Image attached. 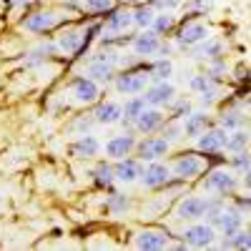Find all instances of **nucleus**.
Returning a JSON list of instances; mask_svg holds the SVG:
<instances>
[{"label": "nucleus", "mask_w": 251, "mask_h": 251, "mask_svg": "<svg viewBox=\"0 0 251 251\" xmlns=\"http://www.w3.org/2000/svg\"><path fill=\"white\" fill-rule=\"evenodd\" d=\"M241 219H244V211H241V208H221V214L216 216L214 226L226 236V234L239 231V228H241Z\"/></svg>", "instance_id": "dca6fc26"}, {"label": "nucleus", "mask_w": 251, "mask_h": 251, "mask_svg": "<svg viewBox=\"0 0 251 251\" xmlns=\"http://www.w3.org/2000/svg\"><path fill=\"white\" fill-rule=\"evenodd\" d=\"M63 3H68V0H63Z\"/></svg>", "instance_id": "09e8293b"}, {"label": "nucleus", "mask_w": 251, "mask_h": 251, "mask_svg": "<svg viewBox=\"0 0 251 251\" xmlns=\"http://www.w3.org/2000/svg\"><path fill=\"white\" fill-rule=\"evenodd\" d=\"M183 3V0H149V5L156 10V13H163V10H174Z\"/></svg>", "instance_id": "a19ab883"}, {"label": "nucleus", "mask_w": 251, "mask_h": 251, "mask_svg": "<svg viewBox=\"0 0 251 251\" xmlns=\"http://www.w3.org/2000/svg\"><path fill=\"white\" fill-rule=\"evenodd\" d=\"M153 18H156V10L149 3H138L136 10H133V25L141 28V30H146V28L153 25Z\"/></svg>", "instance_id": "393cba45"}, {"label": "nucleus", "mask_w": 251, "mask_h": 251, "mask_svg": "<svg viewBox=\"0 0 251 251\" xmlns=\"http://www.w3.org/2000/svg\"><path fill=\"white\" fill-rule=\"evenodd\" d=\"M58 25V13L53 10H35V13H25V18L20 20V28L28 33H46L50 28Z\"/></svg>", "instance_id": "f03ea898"}, {"label": "nucleus", "mask_w": 251, "mask_h": 251, "mask_svg": "<svg viewBox=\"0 0 251 251\" xmlns=\"http://www.w3.org/2000/svg\"><path fill=\"white\" fill-rule=\"evenodd\" d=\"M166 123V116L158 111V108H143L141 116L133 121V128L143 136H151L156 131H161V126Z\"/></svg>", "instance_id": "1a4fd4ad"}, {"label": "nucleus", "mask_w": 251, "mask_h": 251, "mask_svg": "<svg viewBox=\"0 0 251 251\" xmlns=\"http://www.w3.org/2000/svg\"><path fill=\"white\" fill-rule=\"evenodd\" d=\"M214 0H186V10L194 15H203L208 8H211Z\"/></svg>", "instance_id": "ea45409f"}, {"label": "nucleus", "mask_w": 251, "mask_h": 251, "mask_svg": "<svg viewBox=\"0 0 251 251\" xmlns=\"http://www.w3.org/2000/svg\"><path fill=\"white\" fill-rule=\"evenodd\" d=\"M214 203V199H203V196H186L178 206H176V216L183 221H196L201 216H206L208 206Z\"/></svg>", "instance_id": "7ed1b4c3"}, {"label": "nucleus", "mask_w": 251, "mask_h": 251, "mask_svg": "<svg viewBox=\"0 0 251 251\" xmlns=\"http://www.w3.org/2000/svg\"><path fill=\"white\" fill-rule=\"evenodd\" d=\"M158 35H166L176 28V15H171V10H163V13H156L153 18V25H151Z\"/></svg>", "instance_id": "c85d7f7f"}, {"label": "nucleus", "mask_w": 251, "mask_h": 251, "mask_svg": "<svg viewBox=\"0 0 251 251\" xmlns=\"http://www.w3.org/2000/svg\"><path fill=\"white\" fill-rule=\"evenodd\" d=\"M133 53L141 55V58H149V55H156L158 48H161V35L153 30V28H146L143 33L133 35Z\"/></svg>", "instance_id": "0eeeda50"}, {"label": "nucleus", "mask_w": 251, "mask_h": 251, "mask_svg": "<svg viewBox=\"0 0 251 251\" xmlns=\"http://www.w3.org/2000/svg\"><path fill=\"white\" fill-rule=\"evenodd\" d=\"M171 181V169L161 161H149V166L143 169L141 174V183L146 188H161V186H169Z\"/></svg>", "instance_id": "423d86ee"}, {"label": "nucleus", "mask_w": 251, "mask_h": 251, "mask_svg": "<svg viewBox=\"0 0 251 251\" xmlns=\"http://www.w3.org/2000/svg\"><path fill=\"white\" fill-rule=\"evenodd\" d=\"M171 73H174V63L169 58H158L151 66V78L153 80H169Z\"/></svg>", "instance_id": "c756f323"}, {"label": "nucleus", "mask_w": 251, "mask_h": 251, "mask_svg": "<svg viewBox=\"0 0 251 251\" xmlns=\"http://www.w3.org/2000/svg\"><path fill=\"white\" fill-rule=\"evenodd\" d=\"M234 188H236V178L226 169H214L203 181V191H211V194H224L226 196V194H234Z\"/></svg>", "instance_id": "20e7f679"}, {"label": "nucleus", "mask_w": 251, "mask_h": 251, "mask_svg": "<svg viewBox=\"0 0 251 251\" xmlns=\"http://www.w3.org/2000/svg\"><path fill=\"white\" fill-rule=\"evenodd\" d=\"M208 38V28L203 23H196V20H191V23H186L178 35H176V43L178 48H194L196 43H201V40Z\"/></svg>", "instance_id": "9d476101"}, {"label": "nucleus", "mask_w": 251, "mask_h": 251, "mask_svg": "<svg viewBox=\"0 0 251 251\" xmlns=\"http://www.w3.org/2000/svg\"><path fill=\"white\" fill-rule=\"evenodd\" d=\"M181 241L186 246H194V249H206V246H211L216 241V226H211V224H194V226L183 228Z\"/></svg>", "instance_id": "f257e3e1"}, {"label": "nucleus", "mask_w": 251, "mask_h": 251, "mask_svg": "<svg viewBox=\"0 0 251 251\" xmlns=\"http://www.w3.org/2000/svg\"><path fill=\"white\" fill-rule=\"evenodd\" d=\"M113 8V0H83V10L88 13H106Z\"/></svg>", "instance_id": "58836bf2"}, {"label": "nucleus", "mask_w": 251, "mask_h": 251, "mask_svg": "<svg viewBox=\"0 0 251 251\" xmlns=\"http://www.w3.org/2000/svg\"><path fill=\"white\" fill-rule=\"evenodd\" d=\"M80 46H83V33L80 30H66L58 38V50L73 53V58L80 55Z\"/></svg>", "instance_id": "b1692460"}, {"label": "nucleus", "mask_w": 251, "mask_h": 251, "mask_svg": "<svg viewBox=\"0 0 251 251\" xmlns=\"http://www.w3.org/2000/svg\"><path fill=\"white\" fill-rule=\"evenodd\" d=\"M226 138H228V131L221 128V126H216V128L211 131H203L199 136V151L203 153H219L226 149Z\"/></svg>", "instance_id": "9b49d317"}, {"label": "nucleus", "mask_w": 251, "mask_h": 251, "mask_svg": "<svg viewBox=\"0 0 251 251\" xmlns=\"http://www.w3.org/2000/svg\"><path fill=\"white\" fill-rule=\"evenodd\" d=\"M169 141H166L163 136H149L143 138L141 143H136V151H138V158L141 161H158L163 158L166 153H169Z\"/></svg>", "instance_id": "39448f33"}, {"label": "nucleus", "mask_w": 251, "mask_h": 251, "mask_svg": "<svg viewBox=\"0 0 251 251\" xmlns=\"http://www.w3.org/2000/svg\"><path fill=\"white\" fill-rule=\"evenodd\" d=\"M231 166H234V171L246 174V171L251 169V153H249L246 149L239 151V153H234V156H231Z\"/></svg>", "instance_id": "e433bc0d"}, {"label": "nucleus", "mask_w": 251, "mask_h": 251, "mask_svg": "<svg viewBox=\"0 0 251 251\" xmlns=\"http://www.w3.org/2000/svg\"><path fill=\"white\" fill-rule=\"evenodd\" d=\"M123 5H138V3H143V0H121Z\"/></svg>", "instance_id": "de8ad7c7"}, {"label": "nucleus", "mask_w": 251, "mask_h": 251, "mask_svg": "<svg viewBox=\"0 0 251 251\" xmlns=\"http://www.w3.org/2000/svg\"><path fill=\"white\" fill-rule=\"evenodd\" d=\"M221 53H224V43L216 38H206V40L194 46V58H201V60H214Z\"/></svg>", "instance_id": "5701e85b"}, {"label": "nucleus", "mask_w": 251, "mask_h": 251, "mask_svg": "<svg viewBox=\"0 0 251 251\" xmlns=\"http://www.w3.org/2000/svg\"><path fill=\"white\" fill-rule=\"evenodd\" d=\"M91 178H93V183H96V186H100V188H108V186L116 181L113 166H108L106 161H103V163H98L96 169L91 171Z\"/></svg>", "instance_id": "bb28decb"}, {"label": "nucleus", "mask_w": 251, "mask_h": 251, "mask_svg": "<svg viewBox=\"0 0 251 251\" xmlns=\"http://www.w3.org/2000/svg\"><path fill=\"white\" fill-rule=\"evenodd\" d=\"M241 123H244V116H241L239 111H226V113L221 116V128H226V131L241 128Z\"/></svg>", "instance_id": "f704fd0d"}, {"label": "nucleus", "mask_w": 251, "mask_h": 251, "mask_svg": "<svg viewBox=\"0 0 251 251\" xmlns=\"http://www.w3.org/2000/svg\"><path fill=\"white\" fill-rule=\"evenodd\" d=\"M169 106H171V118H176V121H181V118H186L188 113H191V100H186V98L171 100Z\"/></svg>", "instance_id": "c9c22d12"}, {"label": "nucleus", "mask_w": 251, "mask_h": 251, "mask_svg": "<svg viewBox=\"0 0 251 251\" xmlns=\"http://www.w3.org/2000/svg\"><path fill=\"white\" fill-rule=\"evenodd\" d=\"M174 96H176V91H174V86L171 83H166V80H156V86H149L146 88V103L149 106H153V108H161V106H169V103L174 100Z\"/></svg>", "instance_id": "f8f14e48"}, {"label": "nucleus", "mask_w": 251, "mask_h": 251, "mask_svg": "<svg viewBox=\"0 0 251 251\" xmlns=\"http://www.w3.org/2000/svg\"><path fill=\"white\" fill-rule=\"evenodd\" d=\"M98 151H100V143H98V138L91 136V133H83V136L71 146V153H73L75 158H93V156H98Z\"/></svg>", "instance_id": "aec40b11"}, {"label": "nucleus", "mask_w": 251, "mask_h": 251, "mask_svg": "<svg viewBox=\"0 0 251 251\" xmlns=\"http://www.w3.org/2000/svg\"><path fill=\"white\" fill-rule=\"evenodd\" d=\"M131 25H133V10H128V8L111 10V15L106 18L108 33H126V28H131Z\"/></svg>", "instance_id": "6ab92c4d"}, {"label": "nucleus", "mask_w": 251, "mask_h": 251, "mask_svg": "<svg viewBox=\"0 0 251 251\" xmlns=\"http://www.w3.org/2000/svg\"><path fill=\"white\" fill-rule=\"evenodd\" d=\"M93 118H96V123H103V126L118 123L123 118V106H118V103H113V100L98 103L96 111H93Z\"/></svg>", "instance_id": "a211bd4d"}, {"label": "nucleus", "mask_w": 251, "mask_h": 251, "mask_svg": "<svg viewBox=\"0 0 251 251\" xmlns=\"http://www.w3.org/2000/svg\"><path fill=\"white\" fill-rule=\"evenodd\" d=\"M113 174H116V181H121V183H133L136 178H141L143 166H141V161L126 156V158H118V161H116Z\"/></svg>", "instance_id": "2eb2a0df"}, {"label": "nucleus", "mask_w": 251, "mask_h": 251, "mask_svg": "<svg viewBox=\"0 0 251 251\" xmlns=\"http://www.w3.org/2000/svg\"><path fill=\"white\" fill-rule=\"evenodd\" d=\"M206 126H208V116L201 113V111H196V113L191 111L183 121V136L186 138H199L206 131Z\"/></svg>", "instance_id": "4be33fe9"}, {"label": "nucleus", "mask_w": 251, "mask_h": 251, "mask_svg": "<svg viewBox=\"0 0 251 251\" xmlns=\"http://www.w3.org/2000/svg\"><path fill=\"white\" fill-rule=\"evenodd\" d=\"M149 106V103H146V98L143 96H133V98H128L126 100V106H123V123H133L138 116H141V111Z\"/></svg>", "instance_id": "a878e982"}, {"label": "nucleus", "mask_w": 251, "mask_h": 251, "mask_svg": "<svg viewBox=\"0 0 251 251\" xmlns=\"http://www.w3.org/2000/svg\"><path fill=\"white\" fill-rule=\"evenodd\" d=\"M133 149H136V136L133 133H121V136H113L106 143V156L113 158V161H118V158L131 156Z\"/></svg>", "instance_id": "4468645a"}, {"label": "nucleus", "mask_w": 251, "mask_h": 251, "mask_svg": "<svg viewBox=\"0 0 251 251\" xmlns=\"http://www.w3.org/2000/svg\"><path fill=\"white\" fill-rule=\"evenodd\" d=\"M171 171H174L176 178H181V181H191V178H196V176L203 171V161H201L196 153H183V156L176 158V163H174Z\"/></svg>", "instance_id": "6e6552de"}, {"label": "nucleus", "mask_w": 251, "mask_h": 251, "mask_svg": "<svg viewBox=\"0 0 251 251\" xmlns=\"http://www.w3.org/2000/svg\"><path fill=\"white\" fill-rule=\"evenodd\" d=\"M199 98H201L203 106H211V103H216V98H219V86H211V88L201 91V93H199Z\"/></svg>", "instance_id": "37998d69"}, {"label": "nucleus", "mask_w": 251, "mask_h": 251, "mask_svg": "<svg viewBox=\"0 0 251 251\" xmlns=\"http://www.w3.org/2000/svg\"><path fill=\"white\" fill-rule=\"evenodd\" d=\"M244 186H246V188H251V169H249V171H246V176H244Z\"/></svg>", "instance_id": "49530a36"}, {"label": "nucleus", "mask_w": 251, "mask_h": 251, "mask_svg": "<svg viewBox=\"0 0 251 251\" xmlns=\"http://www.w3.org/2000/svg\"><path fill=\"white\" fill-rule=\"evenodd\" d=\"M221 246L224 249H251V231L239 228V231H234V234H226Z\"/></svg>", "instance_id": "cd10ccee"}, {"label": "nucleus", "mask_w": 251, "mask_h": 251, "mask_svg": "<svg viewBox=\"0 0 251 251\" xmlns=\"http://www.w3.org/2000/svg\"><path fill=\"white\" fill-rule=\"evenodd\" d=\"M161 136L166 138V141H178L181 136H183V123H178L176 118H171V121H166L163 126H161Z\"/></svg>", "instance_id": "473e14b6"}, {"label": "nucleus", "mask_w": 251, "mask_h": 251, "mask_svg": "<svg viewBox=\"0 0 251 251\" xmlns=\"http://www.w3.org/2000/svg\"><path fill=\"white\" fill-rule=\"evenodd\" d=\"M88 78H93L96 83H111L116 80V66L106 60H88Z\"/></svg>", "instance_id": "412c9836"}, {"label": "nucleus", "mask_w": 251, "mask_h": 251, "mask_svg": "<svg viewBox=\"0 0 251 251\" xmlns=\"http://www.w3.org/2000/svg\"><path fill=\"white\" fill-rule=\"evenodd\" d=\"M206 73H208V75H211V78L216 80L221 73H226V60H224L221 55H219V58H214V60H211V66H208V71H206Z\"/></svg>", "instance_id": "79ce46f5"}, {"label": "nucleus", "mask_w": 251, "mask_h": 251, "mask_svg": "<svg viewBox=\"0 0 251 251\" xmlns=\"http://www.w3.org/2000/svg\"><path fill=\"white\" fill-rule=\"evenodd\" d=\"M136 246L143 251H161L169 246V234L166 231H153V228H146L136 236Z\"/></svg>", "instance_id": "f3484780"}, {"label": "nucleus", "mask_w": 251, "mask_h": 251, "mask_svg": "<svg viewBox=\"0 0 251 251\" xmlns=\"http://www.w3.org/2000/svg\"><path fill=\"white\" fill-rule=\"evenodd\" d=\"M249 146V133L246 131H234L231 136L226 138V151H231V153H239V151H244Z\"/></svg>", "instance_id": "2f4dec72"}, {"label": "nucleus", "mask_w": 251, "mask_h": 251, "mask_svg": "<svg viewBox=\"0 0 251 251\" xmlns=\"http://www.w3.org/2000/svg\"><path fill=\"white\" fill-rule=\"evenodd\" d=\"M71 93H73V100L75 103H93L98 100L100 96V88H98V83L93 78H75L73 80V86H71Z\"/></svg>", "instance_id": "ddd939ff"}, {"label": "nucleus", "mask_w": 251, "mask_h": 251, "mask_svg": "<svg viewBox=\"0 0 251 251\" xmlns=\"http://www.w3.org/2000/svg\"><path fill=\"white\" fill-rule=\"evenodd\" d=\"M55 50H58V43H55V46H53V43L38 46L35 50H30V53H28V58H25V66H35V63L46 60V58H50V55H53Z\"/></svg>", "instance_id": "7c9ffc66"}, {"label": "nucleus", "mask_w": 251, "mask_h": 251, "mask_svg": "<svg viewBox=\"0 0 251 251\" xmlns=\"http://www.w3.org/2000/svg\"><path fill=\"white\" fill-rule=\"evenodd\" d=\"M236 208H241V211H251V194L244 196V199H239L236 201Z\"/></svg>", "instance_id": "a18cd8bd"}, {"label": "nucleus", "mask_w": 251, "mask_h": 251, "mask_svg": "<svg viewBox=\"0 0 251 251\" xmlns=\"http://www.w3.org/2000/svg\"><path fill=\"white\" fill-rule=\"evenodd\" d=\"M93 123H96V118H93V116H88V118H78V121L71 126V128H73V131H83V133H88V128H91Z\"/></svg>", "instance_id": "c03bdc74"}, {"label": "nucleus", "mask_w": 251, "mask_h": 251, "mask_svg": "<svg viewBox=\"0 0 251 251\" xmlns=\"http://www.w3.org/2000/svg\"><path fill=\"white\" fill-rule=\"evenodd\" d=\"M211 86H216V80L211 78V75H194L191 80H188V88L191 91H196V93H201V91H206V88H211Z\"/></svg>", "instance_id": "4c0bfd02"}, {"label": "nucleus", "mask_w": 251, "mask_h": 251, "mask_svg": "<svg viewBox=\"0 0 251 251\" xmlns=\"http://www.w3.org/2000/svg\"><path fill=\"white\" fill-rule=\"evenodd\" d=\"M128 206H131V201H128V196H123V194H111L108 201H106V208L111 214H126Z\"/></svg>", "instance_id": "72a5a7b5"}]
</instances>
